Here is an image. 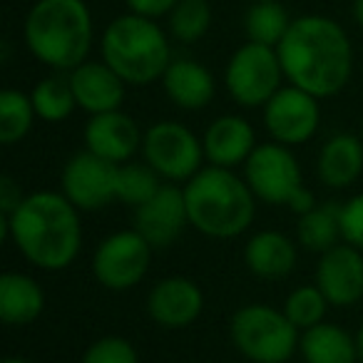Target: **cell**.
<instances>
[{
  "label": "cell",
  "mask_w": 363,
  "mask_h": 363,
  "mask_svg": "<svg viewBox=\"0 0 363 363\" xmlns=\"http://www.w3.org/2000/svg\"><path fill=\"white\" fill-rule=\"evenodd\" d=\"M289 85L311 92L318 100L333 97L353 75V45L338 21L318 13L294 18L286 38L277 48Z\"/></svg>",
  "instance_id": "1"
},
{
  "label": "cell",
  "mask_w": 363,
  "mask_h": 363,
  "mask_svg": "<svg viewBox=\"0 0 363 363\" xmlns=\"http://www.w3.org/2000/svg\"><path fill=\"white\" fill-rule=\"evenodd\" d=\"M0 237L43 272H62L82 247L80 209L62 192L28 194L8 217H0Z\"/></svg>",
  "instance_id": "2"
},
{
  "label": "cell",
  "mask_w": 363,
  "mask_h": 363,
  "mask_svg": "<svg viewBox=\"0 0 363 363\" xmlns=\"http://www.w3.org/2000/svg\"><path fill=\"white\" fill-rule=\"evenodd\" d=\"M28 52L55 72H70L90 60L95 21L85 0H35L23 21Z\"/></svg>",
  "instance_id": "3"
},
{
  "label": "cell",
  "mask_w": 363,
  "mask_h": 363,
  "mask_svg": "<svg viewBox=\"0 0 363 363\" xmlns=\"http://www.w3.org/2000/svg\"><path fill=\"white\" fill-rule=\"evenodd\" d=\"M189 227L212 239H234L244 234L257 214V197L247 179L227 167H202L184 182Z\"/></svg>",
  "instance_id": "4"
},
{
  "label": "cell",
  "mask_w": 363,
  "mask_h": 363,
  "mask_svg": "<svg viewBox=\"0 0 363 363\" xmlns=\"http://www.w3.org/2000/svg\"><path fill=\"white\" fill-rule=\"evenodd\" d=\"M100 57L132 87L162 80L172 57V38L160 21L122 13L112 18L100 35Z\"/></svg>",
  "instance_id": "5"
},
{
  "label": "cell",
  "mask_w": 363,
  "mask_h": 363,
  "mask_svg": "<svg viewBox=\"0 0 363 363\" xmlns=\"http://www.w3.org/2000/svg\"><path fill=\"white\" fill-rule=\"evenodd\" d=\"M232 343L254 363H286L298 351V328L269 303H247L229 321Z\"/></svg>",
  "instance_id": "6"
},
{
  "label": "cell",
  "mask_w": 363,
  "mask_h": 363,
  "mask_svg": "<svg viewBox=\"0 0 363 363\" xmlns=\"http://www.w3.org/2000/svg\"><path fill=\"white\" fill-rule=\"evenodd\" d=\"M284 67L277 48L247 40L224 67V87L239 107H264L284 87Z\"/></svg>",
  "instance_id": "7"
},
{
  "label": "cell",
  "mask_w": 363,
  "mask_h": 363,
  "mask_svg": "<svg viewBox=\"0 0 363 363\" xmlns=\"http://www.w3.org/2000/svg\"><path fill=\"white\" fill-rule=\"evenodd\" d=\"M145 162L167 182H189L202 169L204 145L187 125L177 120H162L147 127L142 140Z\"/></svg>",
  "instance_id": "8"
},
{
  "label": "cell",
  "mask_w": 363,
  "mask_h": 363,
  "mask_svg": "<svg viewBox=\"0 0 363 363\" xmlns=\"http://www.w3.org/2000/svg\"><path fill=\"white\" fill-rule=\"evenodd\" d=\"M152 252L137 229L115 232L97 244L92 254V277L110 291H130L150 272Z\"/></svg>",
  "instance_id": "9"
},
{
  "label": "cell",
  "mask_w": 363,
  "mask_h": 363,
  "mask_svg": "<svg viewBox=\"0 0 363 363\" xmlns=\"http://www.w3.org/2000/svg\"><path fill=\"white\" fill-rule=\"evenodd\" d=\"M244 179L259 202L284 204V207L294 197V192L303 187L301 164L294 157L291 147L279 142L257 145L244 164Z\"/></svg>",
  "instance_id": "10"
},
{
  "label": "cell",
  "mask_w": 363,
  "mask_h": 363,
  "mask_svg": "<svg viewBox=\"0 0 363 363\" xmlns=\"http://www.w3.org/2000/svg\"><path fill=\"white\" fill-rule=\"evenodd\" d=\"M117 172L120 164L102 160L90 150H82L62 167L60 192L80 212H97L117 199Z\"/></svg>",
  "instance_id": "11"
},
{
  "label": "cell",
  "mask_w": 363,
  "mask_h": 363,
  "mask_svg": "<svg viewBox=\"0 0 363 363\" xmlns=\"http://www.w3.org/2000/svg\"><path fill=\"white\" fill-rule=\"evenodd\" d=\"M318 97L301 87L284 85L264 110V127L274 142L286 147H298L316 135L321 125V107Z\"/></svg>",
  "instance_id": "12"
},
{
  "label": "cell",
  "mask_w": 363,
  "mask_h": 363,
  "mask_svg": "<svg viewBox=\"0 0 363 363\" xmlns=\"http://www.w3.org/2000/svg\"><path fill=\"white\" fill-rule=\"evenodd\" d=\"M189 227L184 189L177 184H162L157 194L135 209V229L150 242L152 249H167Z\"/></svg>",
  "instance_id": "13"
},
{
  "label": "cell",
  "mask_w": 363,
  "mask_h": 363,
  "mask_svg": "<svg viewBox=\"0 0 363 363\" xmlns=\"http://www.w3.org/2000/svg\"><path fill=\"white\" fill-rule=\"evenodd\" d=\"M316 286L331 306L348 308L363 298V254L351 244H336L318 254Z\"/></svg>",
  "instance_id": "14"
},
{
  "label": "cell",
  "mask_w": 363,
  "mask_h": 363,
  "mask_svg": "<svg viewBox=\"0 0 363 363\" xmlns=\"http://www.w3.org/2000/svg\"><path fill=\"white\" fill-rule=\"evenodd\" d=\"M204 294L192 279L167 277L147 294V313L162 328H187L202 316Z\"/></svg>",
  "instance_id": "15"
},
{
  "label": "cell",
  "mask_w": 363,
  "mask_h": 363,
  "mask_svg": "<svg viewBox=\"0 0 363 363\" xmlns=\"http://www.w3.org/2000/svg\"><path fill=\"white\" fill-rule=\"evenodd\" d=\"M142 140L145 132H140V125L122 110L90 115L85 125V150L115 164L130 162L142 150Z\"/></svg>",
  "instance_id": "16"
},
{
  "label": "cell",
  "mask_w": 363,
  "mask_h": 363,
  "mask_svg": "<svg viewBox=\"0 0 363 363\" xmlns=\"http://www.w3.org/2000/svg\"><path fill=\"white\" fill-rule=\"evenodd\" d=\"M67 75H70L77 107L85 110L87 115L120 110L122 102H125L127 82L102 57L100 60H85Z\"/></svg>",
  "instance_id": "17"
},
{
  "label": "cell",
  "mask_w": 363,
  "mask_h": 363,
  "mask_svg": "<svg viewBox=\"0 0 363 363\" xmlns=\"http://www.w3.org/2000/svg\"><path fill=\"white\" fill-rule=\"evenodd\" d=\"M202 145L209 164L234 169L239 164H247L252 152L257 150V132L244 117L222 115L207 127Z\"/></svg>",
  "instance_id": "18"
},
{
  "label": "cell",
  "mask_w": 363,
  "mask_h": 363,
  "mask_svg": "<svg viewBox=\"0 0 363 363\" xmlns=\"http://www.w3.org/2000/svg\"><path fill=\"white\" fill-rule=\"evenodd\" d=\"M160 82L172 105L187 112L204 110L217 95V80L212 70L192 57H174Z\"/></svg>",
  "instance_id": "19"
},
{
  "label": "cell",
  "mask_w": 363,
  "mask_h": 363,
  "mask_svg": "<svg viewBox=\"0 0 363 363\" xmlns=\"http://www.w3.org/2000/svg\"><path fill=\"white\" fill-rule=\"evenodd\" d=\"M363 172V142L356 135L338 132L321 145L316 157L318 179L331 189H346Z\"/></svg>",
  "instance_id": "20"
},
{
  "label": "cell",
  "mask_w": 363,
  "mask_h": 363,
  "mask_svg": "<svg viewBox=\"0 0 363 363\" xmlns=\"http://www.w3.org/2000/svg\"><path fill=\"white\" fill-rule=\"evenodd\" d=\"M298 259L296 242L277 229H262L244 247V262L259 279H284L294 272Z\"/></svg>",
  "instance_id": "21"
},
{
  "label": "cell",
  "mask_w": 363,
  "mask_h": 363,
  "mask_svg": "<svg viewBox=\"0 0 363 363\" xmlns=\"http://www.w3.org/2000/svg\"><path fill=\"white\" fill-rule=\"evenodd\" d=\"M45 308V294L33 277L21 272H6L0 277V318L8 326H28L40 318Z\"/></svg>",
  "instance_id": "22"
},
{
  "label": "cell",
  "mask_w": 363,
  "mask_h": 363,
  "mask_svg": "<svg viewBox=\"0 0 363 363\" xmlns=\"http://www.w3.org/2000/svg\"><path fill=\"white\" fill-rule=\"evenodd\" d=\"M306 363H356L358 361V343L356 336L341 328L338 323L321 321L316 326L301 331L298 341Z\"/></svg>",
  "instance_id": "23"
},
{
  "label": "cell",
  "mask_w": 363,
  "mask_h": 363,
  "mask_svg": "<svg viewBox=\"0 0 363 363\" xmlns=\"http://www.w3.org/2000/svg\"><path fill=\"white\" fill-rule=\"evenodd\" d=\"M298 247L306 252L323 254L331 247H336L341 237V204L338 202H323L316 204L308 214L298 217L296 227Z\"/></svg>",
  "instance_id": "24"
},
{
  "label": "cell",
  "mask_w": 363,
  "mask_h": 363,
  "mask_svg": "<svg viewBox=\"0 0 363 363\" xmlns=\"http://www.w3.org/2000/svg\"><path fill=\"white\" fill-rule=\"evenodd\" d=\"M30 100L38 120L43 122H65L77 110V100L67 72L52 70L48 77L38 80L30 90Z\"/></svg>",
  "instance_id": "25"
},
{
  "label": "cell",
  "mask_w": 363,
  "mask_h": 363,
  "mask_svg": "<svg viewBox=\"0 0 363 363\" xmlns=\"http://www.w3.org/2000/svg\"><path fill=\"white\" fill-rule=\"evenodd\" d=\"M294 18L289 16L286 6L281 0H264V3H252L244 13V33L247 40L259 43V45L279 48V43L286 38Z\"/></svg>",
  "instance_id": "26"
},
{
  "label": "cell",
  "mask_w": 363,
  "mask_h": 363,
  "mask_svg": "<svg viewBox=\"0 0 363 363\" xmlns=\"http://www.w3.org/2000/svg\"><path fill=\"white\" fill-rule=\"evenodd\" d=\"M212 18L209 0H179L167 16V33L174 43L194 45L209 33Z\"/></svg>",
  "instance_id": "27"
},
{
  "label": "cell",
  "mask_w": 363,
  "mask_h": 363,
  "mask_svg": "<svg viewBox=\"0 0 363 363\" xmlns=\"http://www.w3.org/2000/svg\"><path fill=\"white\" fill-rule=\"evenodd\" d=\"M38 120L30 95L16 87H6L0 92V142L3 145H18L26 140Z\"/></svg>",
  "instance_id": "28"
},
{
  "label": "cell",
  "mask_w": 363,
  "mask_h": 363,
  "mask_svg": "<svg viewBox=\"0 0 363 363\" xmlns=\"http://www.w3.org/2000/svg\"><path fill=\"white\" fill-rule=\"evenodd\" d=\"M160 174L150 164H137V162H125L117 172V199L127 207L137 209L145 202H150L160 189Z\"/></svg>",
  "instance_id": "29"
},
{
  "label": "cell",
  "mask_w": 363,
  "mask_h": 363,
  "mask_svg": "<svg viewBox=\"0 0 363 363\" xmlns=\"http://www.w3.org/2000/svg\"><path fill=\"white\" fill-rule=\"evenodd\" d=\"M328 298L321 294V289L316 284H306V286L294 289L291 294L284 301V313L289 316V321L298 328V331H306V328L316 326L323 321L328 311Z\"/></svg>",
  "instance_id": "30"
},
{
  "label": "cell",
  "mask_w": 363,
  "mask_h": 363,
  "mask_svg": "<svg viewBox=\"0 0 363 363\" xmlns=\"http://www.w3.org/2000/svg\"><path fill=\"white\" fill-rule=\"evenodd\" d=\"M80 363H140V356L127 338L102 336L87 346Z\"/></svg>",
  "instance_id": "31"
},
{
  "label": "cell",
  "mask_w": 363,
  "mask_h": 363,
  "mask_svg": "<svg viewBox=\"0 0 363 363\" xmlns=\"http://www.w3.org/2000/svg\"><path fill=\"white\" fill-rule=\"evenodd\" d=\"M341 237L363 252V192L341 204Z\"/></svg>",
  "instance_id": "32"
},
{
  "label": "cell",
  "mask_w": 363,
  "mask_h": 363,
  "mask_svg": "<svg viewBox=\"0 0 363 363\" xmlns=\"http://www.w3.org/2000/svg\"><path fill=\"white\" fill-rule=\"evenodd\" d=\"M179 0H125V6L130 13H137V16L152 18V21H160V18H167L169 11L177 6Z\"/></svg>",
  "instance_id": "33"
},
{
  "label": "cell",
  "mask_w": 363,
  "mask_h": 363,
  "mask_svg": "<svg viewBox=\"0 0 363 363\" xmlns=\"http://www.w3.org/2000/svg\"><path fill=\"white\" fill-rule=\"evenodd\" d=\"M23 199H26V194H23L21 184L11 174L0 177V217H8V214L16 212L23 204Z\"/></svg>",
  "instance_id": "34"
},
{
  "label": "cell",
  "mask_w": 363,
  "mask_h": 363,
  "mask_svg": "<svg viewBox=\"0 0 363 363\" xmlns=\"http://www.w3.org/2000/svg\"><path fill=\"white\" fill-rule=\"evenodd\" d=\"M286 207L291 209L296 217H303V214H308L316 207V197H313V192L308 187H298L296 192H294V197L289 199Z\"/></svg>",
  "instance_id": "35"
},
{
  "label": "cell",
  "mask_w": 363,
  "mask_h": 363,
  "mask_svg": "<svg viewBox=\"0 0 363 363\" xmlns=\"http://www.w3.org/2000/svg\"><path fill=\"white\" fill-rule=\"evenodd\" d=\"M351 18L358 28H363V0H351Z\"/></svg>",
  "instance_id": "36"
},
{
  "label": "cell",
  "mask_w": 363,
  "mask_h": 363,
  "mask_svg": "<svg viewBox=\"0 0 363 363\" xmlns=\"http://www.w3.org/2000/svg\"><path fill=\"white\" fill-rule=\"evenodd\" d=\"M356 343H358V361L363 363V323H361V328H358V333H356Z\"/></svg>",
  "instance_id": "37"
},
{
  "label": "cell",
  "mask_w": 363,
  "mask_h": 363,
  "mask_svg": "<svg viewBox=\"0 0 363 363\" xmlns=\"http://www.w3.org/2000/svg\"><path fill=\"white\" fill-rule=\"evenodd\" d=\"M3 363H33V361H28V358H21V356H11V358H6Z\"/></svg>",
  "instance_id": "38"
},
{
  "label": "cell",
  "mask_w": 363,
  "mask_h": 363,
  "mask_svg": "<svg viewBox=\"0 0 363 363\" xmlns=\"http://www.w3.org/2000/svg\"><path fill=\"white\" fill-rule=\"evenodd\" d=\"M249 3H264V0H249Z\"/></svg>",
  "instance_id": "39"
}]
</instances>
